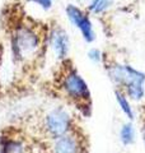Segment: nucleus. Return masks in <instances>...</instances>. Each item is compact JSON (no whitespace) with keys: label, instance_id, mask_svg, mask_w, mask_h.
Segmentation results:
<instances>
[{"label":"nucleus","instance_id":"obj_2","mask_svg":"<svg viewBox=\"0 0 145 153\" xmlns=\"http://www.w3.org/2000/svg\"><path fill=\"white\" fill-rule=\"evenodd\" d=\"M109 75L113 82L125 87L126 92L131 98L139 100L144 94V80L145 74L129 65H113L109 66Z\"/></svg>","mask_w":145,"mask_h":153},{"label":"nucleus","instance_id":"obj_1","mask_svg":"<svg viewBox=\"0 0 145 153\" xmlns=\"http://www.w3.org/2000/svg\"><path fill=\"white\" fill-rule=\"evenodd\" d=\"M59 85L66 98L74 102L79 108H85V111L89 108L90 94L88 85L74 68L67 66L66 69H64Z\"/></svg>","mask_w":145,"mask_h":153},{"label":"nucleus","instance_id":"obj_3","mask_svg":"<svg viewBox=\"0 0 145 153\" xmlns=\"http://www.w3.org/2000/svg\"><path fill=\"white\" fill-rule=\"evenodd\" d=\"M13 52L18 60H27L37 54L41 40L35 28L30 26H19L13 36Z\"/></svg>","mask_w":145,"mask_h":153},{"label":"nucleus","instance_id":"obj_9","mask_svg":"<svg viewBox=\"0 0 145 153\" xmlns=\"http://www.w3.org/2000/svg\"><path fill=\"white\" fill-rule=\"evenodd\" d=\"M33 3H36V4H38L40 7H42L43 9H50L51 8V5H52V0H32Z\"/></svg>","mask_w":145,"mask_h":153},{"label":"nucleus","instance_id":"obj_4","mask_svg":"<svg viewBox=\"0 0 145 153\" xmlns=\"http://www.w3.org/2000/svg\"><path fill=\"white\" fill-rule=\"evenodd\" d=\"M66 14H67V17H69V19L71 21L72 25L80 30L81 35H83L84 40L87 42H92L94 40L93 27H92V23H90L87 14H84L79 8H76L75 5H67Z\"/></svg>","mask_w":145,"mask_h":153},{"label":"nucleus","instance_id":"obj_6","mask_svg":"<svg viewBox=\"0 0 145 153\" xmlns=\"http://www.w3.org/2000/svg\"><path fill=\"white\" fill-rule=\"evenodd\" d=\"M121 140L124 142V144H131L134 142V138H135V134H134V128L131 124H125L121 129Z\"/></svg>","mask_w":145,"mask_h":153},{"label":"nucleus","instance_id":"obj_8","mask_svg":"<svg viewBox=\"0 0 145 153\" xmlns=\"http://www.w3.org/2000/svg\"><path fill=\"white\" fill-rule=\"evenodd\" d=\"M111 4H112V0H98L95 5L92 7L90 9L95 13H101V12H103L104 9H107Z\"/></svg>","mask_w":145,"mask_h":153},{"label":"nucleus","instance_id":"obj_7","mask_svg":"<svg viewBox=\"0 0 145 153\" xmlns=\"http://www.w3.org/2000/svg\"><path fill=\"white\" fill-rule=\"evenodd\" d=\"M116 100H117V102H118V105H120L121 110H122V111L126 114L130 119H132V117H134L132 110H131V107H130L129 101L126 100V97H125V96L121 93V91H116Z\"/></svg>","mask_w":145,"mask_h":153},{"label":"nucleus","instance_id":"obj_5","mask_svg":"<svg viewBox=\"0 0 145 153\" xmlns=\"http://www.w3.org/2000/svg\"><path fill=\"white\" fill-rule=\"evenodd\" d=\"M51 46L59 59L66 57L69 52V37L61 28H55L51 32Z\"/></svg>","mask_w":145,"mask_h":153},{"label":"nucleus","instance_id":"obj_10","mask_svg":"<svg viewBox=\"0 0 145 153\" xmlns=\"http://www.w3.org/2000/svg\"><path fill=\"white\" fill-rule=\"evenodd\" d=\"M88 56H89V59L93 60V61H99V60H101V52L97 50V49L90 50V51L88 52Z\"/></svg>","mask_w":145,"mask_h":153},{"label":"nucleus","instance_id":"obj_11","mask_svg":"<svg viewBox=\"0 0 145 153\" xmlns=\"http://www.w3.org/2000/svg\"><path fill=\"white\" fill-rule=\"evenodd\" d=\"M144 139H145V129H144Z\"/></svg>","mask_w":145,"mask_h":153}]
</instances>
